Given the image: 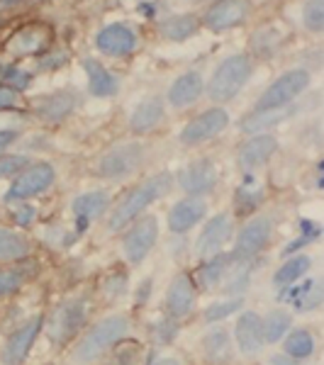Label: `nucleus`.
Listing matches in <instances>:
<instances>
[{"label": "nucleus", "instance_id": "39448f33", "mask_svg": "<svg viewBox=\"0 0 324 365\" xmlns=\"http://www.w3.org/2000/svg\"><path fill=\"white\" fill-rule=\"evenodd\" d=\"M310 86V71L305 68H293L288 73H283L278 81H273L266 93L258 98L256 110H275V108H288L300 93H305Z\"/></svg>", "mask_w": 324, "mask_h": 365}, {"label": "nucleus", "instance_id": "58836bf2", "mask_svg": "<svg viewBox=\"0 0 324 365\" xmlns=\"http://www.w3.org/2000/svg\"><path fill=\"white\" fill-rule=\"evenodd\" d=\"M29 166L27 156H0V178H8V175H17L22 173Z\"/></svg>", "mask_w": 324, "mask_h": 365}, {"label": "nucleus", "instance_id": "423d86ee", "mask_svg": "<svg viewBox=\"0 0 324 365\" xmlns=\"http://www.w3.org/2000/svg\"><path fill=\"white\" fill-rule=\"evenodd\" d=\"M141 161H144V146L137 141H127V144L113 146L103 158L98 161V175L110 180L125 178V175L134 173Z\"/></svg>", "mask_w": 324, "mask_h": 365}, {"label": "nucleus", "instance_id": "f03ea898", "mask_svg": "<svg viewBox=\"0 0 324 365\" xmlns=\"http://www.w3.org/2000/svg\"><path fill=\"white\" fill-rule=\"evenodd\" d=\"M129 329V319L125 314H110L98 324H93L91 331L79 341V346L74 349V361L79 365H91L100 361L110 349H115V344H120L125 339Z\"/></svg>", "mask_w": 324, "mask_h": 365}, {"label": "nucleus", "instance_id": "ddd939ff", "mask_svg": "<svg viewBox=\"0 0 324 365\" xmlns=\"http://www.w3.org/2000/svg\"><path fill=\"white\" fill-rule=\"evenodd\" d=\"M96 44L103 54L127 56L139 46V37H137V29L134 27L125 25V22H113V25L100 29L98 37H96Z\"/></svg>", "mask_w": 324, "mask_h": 365}, {"label": "nucleus", "instance_id": "cd10ccee", "mask_svg": "<svg viewBox=\"0 0 324 365\" xmlns=\"http://www.w3.org/2000/svg\"><path fill=\"white\" fill-rule=\"evenodd\" d=\"M290 108H275V110H256L249 117L241 120V132H268L270 127L280 125L285 117H290Z\"/></svg>", "mask_w": 324, "mask_h": 365}, {"label": "nucleus", "instance_id": "c03bdc74", "mask_svg": "<svg viewBox=\"0 0 324 365\" xmlns=\"http://www.w3.org/2000/svg\"><path fill=\"white\" fill-rule=\"evenodd\" d=\"M151 365H181L176 358H158V361H154Z\"/></svg>", "mask_w": 324, "mask_h": 365}, {"label": "nucleus", "instance_id": "f8f14e48", "mask_svg": "<svg viewBox=\"0 0 324 365\" xmlns=\"http://www.w3.org/2000/svg\"><path fill=\"white\" fill-rule=\"evenodd\" d=\"M227 125H229L227 110H222V108L205 110V113H200L196 120L188 122V125L183 127V132H181V141L188 146L203 144V141H208L212 137H217L220 132H225Z\"/></svg>", "mask_w": 324, "mask_h": 365}, {"label": "nucleus", "instance_id": "6ab92c4d", "mask_svg": "<svg viewBox=\"0 0 324 365\" xmlns=\"http://www.w3.org/2000/svg\"><path fill=\"white\" fill-rule=\"evenodd\" d=\"M278 151V141L273 134H256L249 141H244L239 149V166L244 170H254L270 161V156Z\"/></svg>", "mask_w": 324, "mask_h": 365}, {"label": "nucleus", "instance_id": "f257e3e1", "mask_svg": "<svg viewBox=\"0 0 324 365\" xmlns=\"http://www.w3.org/2000/svg\"><path fill=\"white\" fill-rule=\"evenodd\" d=\"M171 185H173V175H171L168 170L151 175L149 180H144L141 185L134 187L132 192H127V195L110 210L108 229L110 232H122V229H127L129 222L137 220L149 205H154L156 200H161L171 190Z\"/></svg>", "mask_w": 324, "mask_h": 365}, {"label": "nucleus", "instance_id": "4468645a", "mask_svg": "<svg viewBox=\"0 0 324 365\" xmlns=\"http://www.w3.org/2000/svg\"><path fill=\"white\" fill-rule=\"evenodd\" d=\"M49 42H51L49 27L37 25V22H34V25H25V27L17 29L13 37H10V42L5 44V51L15 58L37 56V54H42V51H46Z\"/></svg>", "mask_w": 324, "mask_h": 365}, {"label": "nucleus", "instance_id": "b1692460", "mask_svg": "<svg viewBox=\"0 0 324 365\" xmlns=\"http://www.w3.org/2000/svg\"><path fill=\"white\" fill-rule=\"evenodd\" d=\"M83 68L88 73V91H91V96H96V98H113L115 96L117 88H120V81H117V76L113 71L105 68L98 58H86Z\"/></svg>", "mask_w": 324, "mask_h": 365}, {"label": "nucleus", "instance_id": "e433bc0d", "mask_svg": "<svg viewBox=\"0 0 324 365\" xmlns=\"http://www.w3.org/2000/svg\"><path fill=\"white\" fill-rule=\"evenodd\" d=\"M303 22L312 32H322L324 27V3H308L303 10Z\"/></svg>", "mask_w": 324, "mask_h": 365}, {"label": "nucleus", "instance_id": "79ce46f5", "mask_svg": "<svg viewBox=\"0 0 324 365\" xmlns=\"http://www.w3.org/2000/svg\"><path fill=\"white\" fill-rule=\"evenodd\" d=\"M20 132L17 129H0V151H5L8 146H13V141H17Z\"/></svg>", "mask_w": 324, "mask_h": 365}, {"label": "nucleus", "instance_id": "dca6fc26", "mask_svg": "<svg viewBox=\"0 0 324 365\" xmlns=\"http://www.w3.org/2000/svg\"><path fill=\"white\" fill-rule=\"evenodd\" d=\"M196 297H198V290H196V282L188 273H181L171 280V287L166 292V312L176 319L181 317H188L196 307Z\"/></svg>", "mask_w": 324, "mask_h": 365}, {"label": "nucleus", "instance_id": "9b49d317", "mask_svg": "<svg viewBox=\"0 0 324 365\" xmlns=\"http://www.w3.org/2000/svg\"><path fill=\"white\" fill-rule=\"evenodd\" d=\"M270 234H273V220H270V217H254V220L246 222V227L239 232L232 258H239V261L254 258L258 251L266 249Z\"/></svg>", "mask_w": 324, "mask_h": 365}, {"label": "nucleus", "instance_id": "37998d69", "mask_svg": "<svg viewBox=\"0 0 324 365\" xmlns=\"http://www.w3.org/2000/svg\"><path fill=\"white\" fill-rule=\"evenodd\" d=\"M270 365H298L293 358H288L285 353H280V356H273L270 358Z\"/></svg>", "mask_w": 324, "mask_h": 365}, {"label": "nucleus", "instance_id": "c9c22d12", "mask_svg": "<svg viewBox=\"0 0 324 365\" xmlns=\"http://www.w3.org/2000/svg\"><path fill=\"white\" fill-rule=\"evenodd\" d=\"M0 78L5 81L3 86L15 88V91L20 93V91H25V88L29 86V81H32V73H29V71L17 68V66H3V68H0Z\"/></svg>", "mask_w": 324, "mask_h": 365}, {"label": "nucleus", "instance_id": "a19ab883", "mask_svg": "<svg viewBox=\"0 0 324 365\" xmlns=\"http://www.w3.org/2000/svg\"><path fill=\"white\" fill-rule=\"evenodd\" d=\"M32 220H34V207H17L13 210V222L17 227H27V225H32Z\"/></svg>", "mask_w": 324, "mask_h": 365}, {"label": "nucleus", "instance_id": "0eeeda50", "mask_svg": "<svg viewBox=\"0 0 324 365\" xmlns=\"http://www.w3.org/2000/svg\"><path fill=\"white\" fill-rule=\"evenodd\" d=\"M158 239V222L156 217H144L134 227H129V232L122 239V253L129 263H141L149 251L154 249Z\"/></svg>", "mask_w": 324, "mask_h": 365}, {"label": "nucleus", "instance_id": "412c9836", "mask_svg": "<svg viewBox=\"0 0 324 365\" xmlns=\"http://www.w3.org/2000/svg\"><path fill=\"white\" fill-rule=\"evenodd\" d=\"M203 93H205L203 76L198 71H191V73H183L181 78H176L173 86L168 88V103L173 108H191V105L198 103Z\"/></svg>", "mask_w": 324, "mask_h": 365}, {"label": "nucleus", "instance_id": "72a5a7b5", "mask_svg": "<svg viewBox=\"0 0 324 365\" xmlns=\"http://www.w3.org/2000/svg\"><path fill=\"white\" fill-rule=\"evenodd\" d=\"M310 256H295V258H290V261H285L283 266L275 270V275H273V282L278 287H288L290 282H295L303 278L305 273L310 270Z\"/></svg>", "mask_w": 324, "mask_h": 365}, {"label": "nucleus", "instance_id": "aec40b11", "mask_svg": "<svg viewBox=\"0 0 324 365\" xmlns=\"http://www.w3.org/2000/svg\"><path fill=\"white\" fill-rule=\"evenodd\" d=\"M246 13H249V5L246 3H237V0L215 3V5H210V10L205 13V25H208L212 32L232 29L246 20Z\"/></svg>", "mask_w": 324, "mask_h": 365}, {"label": "nucleus", "instance_id": "473e14b6", "mask_svg": "<svg viewBox=\"0 0 324 365\" xmlns=\"http://www.w3.org/2000/svg\"><path fill=\"white\" fill-rule=\"evenodd\" d=\"M261 329H263V344H275L285 336V331L290 329V314L283 309H273L268 312L261 319Z\"/></svg>", "mask_w": 324, "mask_h": 365}, {"label": "nucleus", "instance_id": "bb28decb", "mask_svg": "<svg viewBox=\"0 0 324 365\" xmlns=\"http://www.w3.org/2000/svg\"><path fill=\"white\" fill-rule=\"evenodd\" d=\"M29 251H32V244L25 234L0 227V261H22L29 256Z\"/></svg>", "mask_w": 324, "mask_h": 365}, {"label": "nucleus", "instance_id": "9d476101", "mask_svg": "<svg viewBox=\"0 0 324 365\" xmlns=\"http://www.w3.org/2000/svg\"><path fill=\"white\" fill-rule=\"evenodd\" d=\"M56 173L49 163H34L27 166L22 173H17V178L13 180V185L8 187V195L5 200H27L32 195H39L46 187L54 182Z\"/></svg>", "mask_w": 324, "mask_h": 365}, {"label": "nucleus", "instance_id": "6e6552de", "mask_svg": "<svg viewBox=\"0 0 324 365\" xmlns=\"http://www.w3.org/2000/svg\"><path fill=\"white\" fill-rule=\"evenodd\" d=\"M217 180H220V175H217V168L210 158L191 161L186 168H181V173H178V185L188 197L208 195V192L215 190Z\"/></svg>", "mask_w": 324, "mask_h": 365}, {"label": "nucleus", "instance_id": "f704fd0d", "mask_svg": "<svg viewBox=\"0 0 324 365\" xmlns=\"http://www.w3.org/2000/svg\"><path fill=\"white\" fill-rule=\"evenodd\" d=\"M288 299H290L298 309H317V307H320V302H322L320 280H308L305 285L290 290V292H288Z\"/></svg>", "mask_w": 324, "mask_h": 365}, {"label": "nucleus", "instance_id": "2eb2a0df", "mask_svg": "<svg viewBox=\"0 0 324 365\" xmlns=\"http://www.w3.org/2000/svg\"><path fill=\"white\" fill-rule=\"evenodd\" d=\"M232 217L229 215H215L212 220H208V225L200 232L196 253L200 258H212L222 251V246L232 239Z\"/></svg>", "mask_w": 324, "mask_h": 365}, {"label": "nucleus", "instance_id": "4c0bfd02", "mask_svg": "<svg viewBox=\"0 0 324 365\" xmlns=\"http://www.w3.org/2000/svg\"><path fill=\"white\" fill-rule=\"evenodd\" d=\"M241 307V299H227V302H215L210 304L208 312H205V319L208 322H222L227 319L229 314H234Z\"/></svg>", "mask_w": 324, "mask_h": 365}, {"label": "nucleus", "instance_id": "c756f323", "mask_svg": "<svg viewBox=\"0 0 324 365\" xmlns=\"http://www.w3.org/2000/svg\"><path fill=\"white\" fill-rule=\"evenodd\" d=\"M203 351L210 363L229 361V334L225 329H212L203 339Z\"/></svg>", "mask_w": 324, "mask_h": 365}, {"label": "nucleus", "instance_id": "ea45409f", "mask_svg": "<svg viewBox=\"0 0 324 365\" xmlns=\"http://www.w3.org/2000/svg\"><path fill=\"white\" fill-rule=\"evenodd\" d=\"M22 105V96L15 88H8L0 83V110H15Z\"/></svg>", "mask_w": 324, "mask_h": 365}, {"label": "nucleus", "instance_id": "4be33fe9", "mask_svg": "<svg viewBox=\"0 0 324 365\" xmlns=\"http://www.w3.org/2000/svg\"><path fill=\"white\" fill-rule=\"evenodd\" d=\"M110 205V195L105 190H91V192H83L74 200V217H76V227L79 232L91 225L93 220H98Z\"/></svg>", "mask_w": 324, "mask_h": 365}, {"label": "nucleus", "instance_id": "2f4dec72", "mask_svg": "<svg viewBox=\"0 0 324 365\" xmlns=\"http://www.w3.org/2000/svg\"><path fill=\"white\" fill-rule=\"evenodd\" d=\"M229 263H232V256H225V253H217V256L208 258V263L198 270L200 287H215L227 275Z\"/></svg>", "mask_w": 324, "mask_h": 365}, {"label": "nucleus", "instance_id": "393cba45", "mask_svg": "<svg viewBox=\"0 0 324 365\" xmlns=\"http://www.w3.org/2000/svg\"><path fill=\"white\" fill-rule=\"evenodd\" d=\"M161 120H163V100L151 96V98L141 100L137 108H134L132 117H129V127H132V132L144 134V132L156 129Z\"/></svg>", "mask_w": 324, "mask_h": 365}, {"label": "nucleus", "instance_id": "20e7f679", "mask_svg": "<svg viewBox=\"0 0 324 365\" xmlns=\"http://www.w3.org/2000/svg\"><path fill=\"white\" fill-rule=\"evenodd\" d=\"M88 319V299L86 297H71L66 302H61L51 312V317L46 319V334L49 341L56 346L69 344L76 334L81 331V327H86Z\"/></svg>", "mask_w": 324, "mask_h": 365}, {"label": "nucleus", "instance_id": "7ed1b4c3", "mask_svg": "<svg viewBox=\"0 0 324 365\" xmlns=\"http://www.w3.org/2000/svg\"><path fill=\"white\" fill-rule=\"evenodd\" d=\"M251 76V58L246 54H234L227 56L220 66L215 68L210 83H208V96L217 103H227L234 100L241 93V88L246 86Z\"/></svg>", "mask_w": 324, "mask_h": 365}, {"label": "nucleus", "instance_id": "c85d7f7f", "mask_svg": "<svg viewBox=\"0 0 324 365\" xmlns=\"http://www.w3.org/2000/svg\"><path fill=\"white\" fill-rule=\"evenodd\" d=\"M285 356L293 358V361H303V358H310L315 353V336L308 331V329H295L285 336Z\"/></svg>", "mask_w": 324, "mask_h": 365}, {"label": "nucleus", "instance_id": "a878e982", "mask_svg": "<svg viewBox=\"0 0 324 365\" xmlns=\"http://www.w3.org/2000/svg\"><path fill=\"white\" fill-rule=\"evenodd\" d=\"M198 29H200V20H198V15H193V13L171 15L168 20H163L161 25H158L161 37L171 39V42H183V39H191L193 34H198Z\"/></svg>", "mask_w": 324, "mask_h": 365}, {"label": "nucleus", "instance_id": "7c9ffc66", "mask_svg": "<svg viewBox=\"0 0 324 365\" xmlns=\"http://www.w3.org/2000/svg\"><path fill=\"white\" fill-rule=\"evenodd\" d=\"M37 273V266H29V263H25V266H17V268H3L0 270V297H8L13 295V292L20 290L22 285H25V280L29 278V275Z\"/></svg>", "mask_w": 324, "mask_h": 365}, {"label": "nucleus", "instance_id": "1a4fd4ad", "mask_svg": "<svg viewBox=\"0 0 324 365\" xmlns=\"http://www.w3.org/2000/svg\"><path fill=\"white\" fill-rule=\"evenodd\" d=\"M42 327H44V317L34 314L27 324H22L17 331L10 334L8 341H5L3 356H0L3 365H22L25 363V358L29 356V351H32V346H34V341H37L39 331H42Z\"/></svg>", "mask_w": 324, "mask_h": 365}, {"label": "nucleus", "instance_id": "5701e85b", "mask_svg": "<svg viewBox=\"0 0 324 365\" xmlns=\"http://www.w3.org/2000/svg\"><path fill=\"white\" fill-rule=\"evenodd\" d=\"M205 217V202L200 197H186L173 205L168 212V229L173 234H183L193 229Z\"/></svg>", "mask_w": 324, "mask_h": 365}, {"label": "nucleus", "instance_id": "a211bd4d", "mask_svg": "<svg viewBox=\"0 0 324 365\" xmlns=\"http://www.w3.org/2000/svg\"><path fill=\"white\" fill-rule=\"evenodd\" d=\"M79 105V98H76L74 91H59L51 93V96L37 98L32 103V110L37 113V117H42L44 122H61L64 117H69Z\"/></svg>", "mask_w": 324, "mask_h": 365}, {"label": "nucleus", "instance_id": "f3484780", "mask_svg": "<svg viewBox=\"0 0 324 365\" xmlns=\"http://www.w3.org/2000/svg\"><path fill=\"white\" fill-rule=\"evenodd\" d=\"M234 336H237V346L244 356H258L263 349V329L261 317L256 312H244L239 314L237 327H234Z\"/></svg>", "mask_w": 324, "mask_h": 365}]
</instances>
